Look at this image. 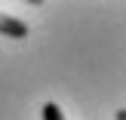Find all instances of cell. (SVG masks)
<instances>
[{"label": "cell", "instance_id": "1", "mask_svg": "<svg viewBox=\"0 0 126 120\" xmlns=\"http://www.w3.org/2000/svg\"><path fill=\"white\" fill-rule=\"evenodd\" d=\"M0 34L12 37V40H22V37H28V25L22 18H16V16H3L0 12Z\"/></svg>", "mask_w": 126, "mask_h": 120}, {"label": "cell", "instance_id": "2", "mask_svg": "<svg viewBox=\"0 0 126 120\" xmlns=\"http://www.w3.org/2000/svg\"><path fill=\"white\" fill-rule=\"evenodd\" d=\"M40 114H43V120H65V114H62V108H59L55 102H46Z\"/></svg>", "mask_w": 126, "mask_h": 120}, {"label": "cell", "instance_id": "3", "mask_svg": "<svg viewBox=\"0 0 126 120\" xmlns=\"http://www.w3.org/2000/svg\"><path fill=\"white\" fill-rule=\"evenodd\" d=\"M114 120H126V108H120V111H117V114H114Z\"/></svg>", "mask_w": 126, "mask_h": 120}, {"label": "cell", "instance_id": "4", "mask_svg": "<svg viewBox=\"0 0 126 120\" xmlns=\"http://www.w3.org/2000/svg\"><path fill=\"white\" fill-rule=\"evenodd\" d=\"M25 3H31V6H40V3H46V0H25Z\"/></svg>", "mask_w": 126, "mask_h": 120}]
</instances>
